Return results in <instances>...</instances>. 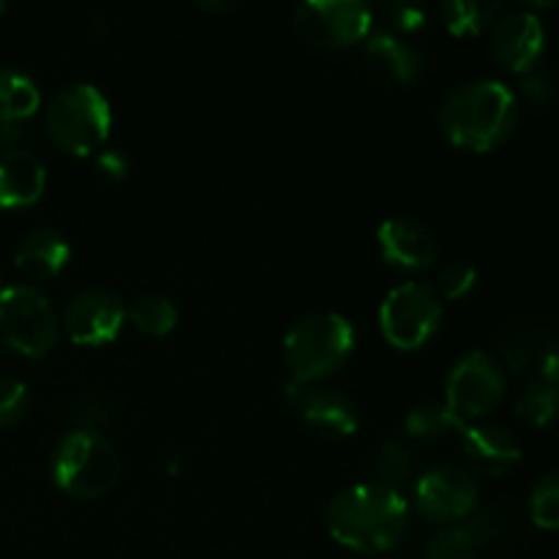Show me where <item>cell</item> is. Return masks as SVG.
<instances>
[{
    "label": "cell",
    "mask_w": 559,
    "mask_h": 559,
    "mask_svg": "<svg viewBox=\"0 0 559 559\" xmlns=\"http://www.w3.org/2000/svg\"><path fill=\"white\" fill-rule=\"evenodd\" d=\"M123 462L118 451L93 431H71L52 451V478L76 500H98L120 484Z\"/></svg>",
    "instance_id": "4"
},
{
    "label": "cell",
    "mask_w": 559,
    "mask_h": 559,
    "mask_svg": "<svg viewBox=\"0 0 559 559\" xmlns=\"http://www.w3.org/2000/svg\"><path fill=\"white\" fill-rule=\"evenodd\" d=\"M516 415L535 429H546L559 420V382L527 380L516 399Z\"/></svg>",
    "instance_id": "25"
},
{
    "label": "cell",
    "mask_w": 559,
    "mask_h": 559,
    "mask_svg": "<svg viewBox=\"0 0 559 559\" xmlns=\"http://www.w3.org/2000/svg\"><path fill=\"white\" fill-rule=\"evenodd\" d=\"M491 58L511 74H530L546 47V33L533 11H511L491 27Z\"/></svg>",
    "instance_id": "14"
},
{
    "label": "cell",
    "mask_w": 559,
    "mask_h": 559,
    "mask_svg": "<svg viewBox=\"0 0 559 559\" xmlns=\"http://www.w3.org/2000/svg\"><path fill=\"white\" fill-rule=\"evenodd\" d=\"M47 134L71 156H91L107 142L112 129V107L93 85H69L52 96L47 107Z\"/></svg>",
    "instance_id": "5"
},
{
    "label": "cell",
    "mask_w": 559,
    "mask_h": 559,
    "mask_svg": "<svg viewBox=\"0 0 559 559\" xmlns=\"http://www.w3.org/2000/svg\"><path fill=\"white\" fill-rule=\"evenodd\" d=\"M355 349V328L342 314L320 311L295 322L284 336V364L293 385H320L344 369Z\"/></svg>",
    "instance_id": "3"
},
{
    "label": "cell",
    "mask_w": 559,
    "mask_h": 559,
    "mask_svg": "<svg viewBox=\"0 0 559 559\" xmlns=\"http://www.w3.org/2000/svg\"><path fill=\"white\" fill-rule=\"evenodd\" d=\"M442 325V298L431 284H399L380 306V331L396 349L413 353L429 344Z\"/></svg>",
    "instance_id": "7"
},
{
    "label": "cell",
    "mask_w": 559,
    "mask_h": 559,
    "mask_svg": "<svg viewBox=\"0 0 559 559\" xmlns=\"http://www.w3.org/2000/svg\"><path fill=\"white\" fill-rule=\"evenodd\" d=\"M519 123V98L497 80L456 87L440 107V129L451 145L469 153L497 151Z\"/></svg>",
    "instance_id": "2"
},
{
    "label": "cell",
    "mask_w": 559,
    "mask_h": 559,
    "mask_svg": "<svg viewBox=\"0 0 559 559\" xmlns=\"http://www.w3.org/2000/svg\"><path fill=\"white\" fill-rule=\"evenodd\" d=\"M33 140L31 123H3L0 126V153L22 151Z\"/></svg>",
    "instance_id": "34"
},
{
    "label": "cell",
    "mask_w": 559,
    "mask_h": 559,
    "mask_svg": "<svg viewBox=\"0 0 559 559\" xmlns=\"http://www.w3.org/2000/svg\"><path fill=\"white\" fill-rule=\"evenodd\" d=\"M287 402L311 431L328 437V440H347L360 426V415L353 399L342 391H333V388L293 385L289 382Z\"/></svg>",
    "instance_id": "13"
},
{
    "label": "cell",
    "mask_w": 559,
    "mask_h": 559,
    "mask_svg": "<svg viewBox=\"0 0 559 559\" xmlns=\"http://www.w3.org/2000/svg\"><path fill=\"white\" fill-rule=\"evenodd\" d=\"M96 169L107 180H123L129 175V158L115 147H102L96 153Z\"/></svg>",
    "instance_id": "33"
},
{
    "label": "cell",
    "mask_w": 559,
    "mask_h": 559,
    "mask_svg": "<svg viewBox=\"0 0 559 559\" xmlns=\"http://www.w3.org/2000/svg\"><path fill=\"white\" fill-rule=\"evenodd\" d=\"M522 96L527 98L530 104H535V107H546V104H551L557 98V87L546 74L530 71L522 80Z\"/></svg>",
    "instance_id": "32"
},
{
    "label": "cell",
    "mask_w": 559,
    "mask_h": 559,
    "mask_svg": "<svg viewBox=\"0 0 559 559\" xmlns=\"http://www.w3.org/2000/svg\"><path fill=\"white\" fill-rule=\"evenodd\" d=\"M129 320L145 336L162 338L178 325V306L162 295H147V298L134 300V306L129 309Z\"/></svg>",
    "instance_id": "26"
},
{
    "label": "cell",
    "mask_w": 559,
    "mask_h": 559,
    "mask_svg": "<svg viewBox=\"0 0 559 559\" xmlns=\"http://www.w3.org/2000/svg\"><path fill=\"white\" fill-rule=\"evenodd\" d=\"M328 533L344 549L382 555L402 544L409 524V506L402 491L382 484H358L338 491L325 513Z\"/></svg>",
    "instance_id": "1"
},
{
    "label": "cell",
    "mask_w": 559,
    "mask_h": 559,
    "mask_svg": "<svg viewBox=\"0 0 559 559\" xmlns=\"http://www.w3.org/2000/svg\"><path fill=\"white\" fill-rule=\"evenodd\" d=\"M5 5H9V0H0V14H3V11H5Z\"/></svg>",
    "instance_id": "37"
},
{
    "label": "cell",
    "mask_w": 559,
    "mask_h": 559,
    "mask_svg": "<svg viewBox=\"0 0 559 559\" xmlns=\"http://www.w3.org/2000/svg\"><path fill=\"white\" fill-rule=\"evenodd\" d=\"M112 413H109V404L102 396H76L69 404V420L76 426L74 431H93L98 435L102 426L109 424Z\"/></svg>",
    "instance_id": "30"
},
{
    "label": "cell",
    "mask_w": 559,
    "mask_h": 559,
    "mask_svg": "<svg viewBox=\"0 0 559 559\" xmlns=\"http://www.w3.org/2000/svg\"><path fill=\"white\" fill-rule=\"evenodd\" d=\"M415 511L435 524H456L473 516L478 506V484L462 467H435L413 486Z\"/></svg>",
    "instance_id": "10"
},
{
    "label": "cell",
    "mask_w": 559,
    "mask_h": 559,
    "mask_svg": "<svg viewBox=\"0 0 559 559\" xmlns=\"http://www.w3.org/2000/svg\"><path fill=\"white\" fill-rule=\"evenodd\" d=\"M464 426L459 424L456 415L448 409V404L440 402H424L413 407L404 418V435L413 442H440L453 431H462Z\"/></svg>",
    "instance_id": "23"
},
{
    "label": "cell",
    "mask_w": 559,
    "mask_h": 559,
    "mask_svg": "<svg viewBox=\"0 0 559 559\" xmlns=\"http://www.w3.org/2000/svg\"><path fill=\"white\" fill-rule=\"evenodd\" d=\"M506 522L508 519L502 516V511L489 508L473 522L437 533L424 549V559H478L491 540L500 538Z\"/></svg>",
    "instance_id": "17"
},
{
    "label": "cell",
    "mask_w": 559,
    "mask_h": 559,
    "mask_svg": "<svg viewBox=\"0 0 559 559\" xmlns=\"http://www.w3.org/2000/svg\"><path fill=\"white\" fill-rule=\"evenodd\" d=\"M385 14L391 16V25L396 31H418L424 25L426 14H424V5L418 0H385Z\"/></svg>",
    "instance_id": "31"
},
{
    "label": "cell",
    "mask_w": 559,
    "mask_h": 559,
    "mask_svg": "<svg viewBox=\"0 0 559 559\" xmlns=\"http://www.w3.org/2000/svg\"><path fill=\"white\" fill-rule=\"evenodd\" d=\"M47 189V169L33 151H3L0 153V207L22 211L41 200Z\"/></svg>",
    "instance_id": "18"
},
{
    "label": "cell",
    "mask_w": 559,
    "mask_h": 559,
    "mask_svg": "<svg viewBox=\"0 0 559 559\" xmlns=\"http://www.w3.org/2000/svg\"><path fill=\"white\" fill-rule=\"evenodd\" d=\"M0 289H3V273H0Z\"/></svg>",
    "instance_id": "38"
},
{
    "label": "cell",
    "mask_w": 559,
    "mask_h": 559,
    "mask_svg": "<svg viewBox=\"0 0 559 559\" xmlns=\"http://www.w3.org/2000/svg\"><path fill=\"white\" fill-rule=\"evenodd\" d=\"M293 22L309 47L333 52L366 41L371 36L374 11L369 0H300Z\"/></svg>",
    "instance_id": "8"
},
{
    "label": "cell",
    "mask_w": 559,
    "mask_h": 559,
    "mask_svg": "<svg viewBox=\"0 0 559 559\" xmlns=\"http://www.w3.org/2000/svg\"><path fill=\"white\" fill-rule=\"evenodd\" d=\"M502 369L527 380L559 382V338L538 322H516L500 333Z\"/></svg>",
    "instance_id": "12"
},
{
    "label": "cell",
    "mask_w": 559,
    "mask_h": 559,
    "mask_svg": "<svg viewBox=\"0 0 559 559\" xmlns=\"http://www.w3.org/2000/svg\"><path fill=\"white\" fill-rule=\"evenodd\" d=\"M475 284H478V271L473 265H467V262H451V265H445L440 271L435 289L440 298L462 300L473 293Z\"/></svg>",
    "instance_id": "29"
},
{
    "label": "cell",
    "mask_w": 559,
    "mask_h": 559,
    "mask_svg": "<svg viewBox=\"0 0 559 559\" xmlns=\"http://www.w3.org/2000/svg\"><path fill=\"white\" fill-rule=\"evenodd\" d=\"M502 0H442V16L453 36H478L495 25Z\"/></svg>",
    "instance_id": "24"
},
{
    "label": "cell",
    "mask_w": 559,
    "mask_h": 559,
    "mask_svg": "<svg viewBox=\"0 0 559 559\" xmlns=\"http://www.w3.org/2000/svg\"><path fill=\"white\" fill-rule=\"evenodd\" d=\"M377 246L388 265L420 273L437 262V240L424 224L413 218H388L377 229Z\"/></svg>",
    "instance_id": "15"
},
{
    "label": "cell",
    "mask_w": 559,
    "mask_h": 559,
    "mask_svg": "<svg viewBox=\"0 0 559 559\" xmlns=\"http://www.w3.org/2000/svg\"><path fill=\"white\" fill-rule=\"evenodd\" d=\"M530 516L540 530L559 533V473H549L533 486Z\"/></svg>",
    "instance_id": "27"
},
{
    "label": "cell",
    "mask_w": 559,
    "mask_h": 559,
    "mask_svg": "<svg viewBox=\"0 0 559 559\" xmlns=\"http://www.w3.org/2000/svg\"><path fill=\"white\" fill-rule=\"evenodd\" d=\"M194 3H200L202 9H207V11H218V14H224V11L238 9L243 0H194Z\"/></svg>",
    "instance_id": "35"
},
{
    "label": "cell",
    "mask_w": 559,
    "mask_h": 559,
    "mask_svg": "<svg viewBox=\"0 0 559 559\" xmlns=\"http://www.w3.org/2000/svg\"><path fill=\"white\" fill-rule=\"evenodd\" d=\"M31 407L27 385L16 377H0V429H11L20 424Z\"/></svg>",
    "instance_id": "28"
},
{
    "label": "cell",
    "mask_w": 559,
    "mask_h": 559,
    "mask_svg": "<svg viewBox=\"0 0 559 559\" xmlns=\"http://www.w3.org/2000/svg\"><path fill=\"white\" fill-rule=\"evenodd\" d=\"M508 391L500 360L489 353H469L451 369L445 382V404L462 426L478 424L495 413Z\"/></svg>",
    "instance_id": "9"
},
{
    "label": "cell",
    "mask_w": 559,
    "mask_h": 559,
    "mask_svg": "<svg viewBox=\"0 0 559 559\" xmlns=\"http://www.w3.org/2000/svg\"><path fill=\"white\" fill-rule=\"evenodd\" d=\"M420 445L409 440L404 431L385 437V442L377 451L374 475L377 484L391 486V489L402 491L404 486L413 484L420 478Z\"/></svg>",
    "instance_id": "21"
},
{
    "label": "cell",
    "mask_w": 559,
    "mask_h": 559,
    "mask_svg": "<svg viewBox=\"0 0 559 559\" xmlns=\"http://www.w3.org/2000/svg\"><path fill=\"white\" fill-rule=\"evenodd\" d=\"M41 107V91L27 74L16 69H0V126L31 123Z\"/></svg>",
    "instance_id": "22"
},
{
    "label": "cell",
    "mask_w": 559,
    "mask_h": 559,
    "mask_svg": "<svg viewBox=\"0 0 559 559\" xmlns=\"http://www.w3.org/2000/svg\"><path fill=\"white\" fill-rule=\"evenodd\" d=\"M129 317L123 300L104 287L76 293L63 309V331L80 347H104L115 342Z\"/></svg>",
    "instance_id": "11"
},
{
    "label": "cell",
    "mask_w": 559,
    "mask_h": 559,
    "mask_svg": "<svg viewBox=\"0 0 559 559\" xmlns=\"http://www.w3.org/2000/svg\"><path fill=\"white\" fill-rule=\"evenodd\" d=\"M58 314L36 287L0 289V344L22 358H44L58 342Z\"/></svg>",
    "instance_id": "6"
},
{
    "label": "cell",
    "mask_w": 559,
    "mask_h": 559,
    "mask_svg": "<svg viewBox=\"0 0 559 559\" xmlns=\"http://www.w3.org/2000/svg\"><path fill=\"white\" fill-rule=\"evenodd\" d=\"M462 448L469 464L486 475H506L522 459V445H519L516 435L500 424H467L462 429Z\"/></svg>",
    "instance_id": "16"
},
{
    "label": "cell",
    "mask_w": 559,
    "mask_h": 559,
    "mask_svg": "<svg viewBox=\"0 0 559 559\" xmlns=\"http://www.w3.org/2000/svg\"><path fill=\"white\" fill-rule=\"evenodd\" d=\"M524 9H549V5L559 3V0H519Z\"/></svg>",
    "instance_id": "36"
},
{
    "label": "cell",
    "mask_w": 559,
    "mask_h": 559,
    "mask_svg": "<svg viewBox=\"0 0 559 559\" xmlns=\"http://www.w3.org/2000/svg\"><path fill=\"white\" fill-rule=\"evenodd\" d=\"M366 58L382 76L399 85H413L424 71V58L418 49L393 33H374L366 38Z\"/></svg>",
    "instance_id": "20"
},
{
    "label": "cell",
    "mask_w": 559,
    "mask_h": 559,
    "mask_svg": "<svg viewBox=\"0 0 559 559\" xmlns=\"http://www.w3.org/2000/svg\"><path fill=\"white\" fill-rule=\"evenodd\" d=\"M71 260V246L55 229H33L20 240L14 251V265L27 282H52L63 273Z\"/></svg>",
    "instance_id": "19"
}]
</instances>
